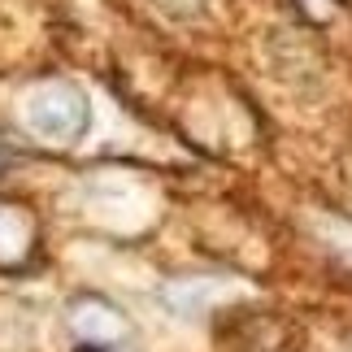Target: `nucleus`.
<instances>
[{"label": "nucleus", "instance_id": "f257e3e1", "mask_svg": "<svg viewBox=\"0 0 352 352\" xmlns=\"http://www.w3.org/2000/svg\"><path fill=\"white\" fill-rule=\"evenodd\" d=\"M87 96L78 91L74 83H44L26 96V126L44 140H57V144H70L87 131Z\"/></svg>", "mask_w": 352, "mask_h": 352}]
</instances>
